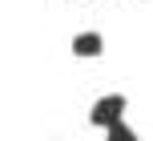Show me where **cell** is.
<instances>
[{"mask_svg":"<svg viewBox=\"0 0 153 141\" xmlns=\"http://www.w3.org/2000/svg\"><path fill=\"white\" fill-rule=\"evenodd\" d=\"M105 133H109L105 141H141V137H137V133H133V129H129V125H125V121H117V125H109V129H105Z\"/></svg>","mask_w":153,"mask_h":141,"instance_id":"3957f363","label":"cell"},{"mask_svg":"<svg viewBox=\"0 0 153 141\" xmlns=\"http://www.w3.org/2000/svg\"><path fill=\"white\" fill-rule=\"evenodd\" d=\"M101 48H105L101 32H81V36L73 40V53L76 56H101Z\"/></svg>","mask_w":153,"mask_h":141,"instance_id":"7a4b0ae2","label":"cell"},{"mask_svg":"<svg viewBox=\"0 0 153 141\" xmlns=\"http://www.w3.org/2000/svg\"><path fill=\"white\" fill-rule=\"evenodd\" d=\"M125 109H129V101H125L121 93H109V97H101V101L93 105L89 121L97 129H109V125H117V121H125Z\"/></svg>","mask_w":153,"mask_h":141,"instance_id":"6da1fadb","label":"cell"}]
</instances>
